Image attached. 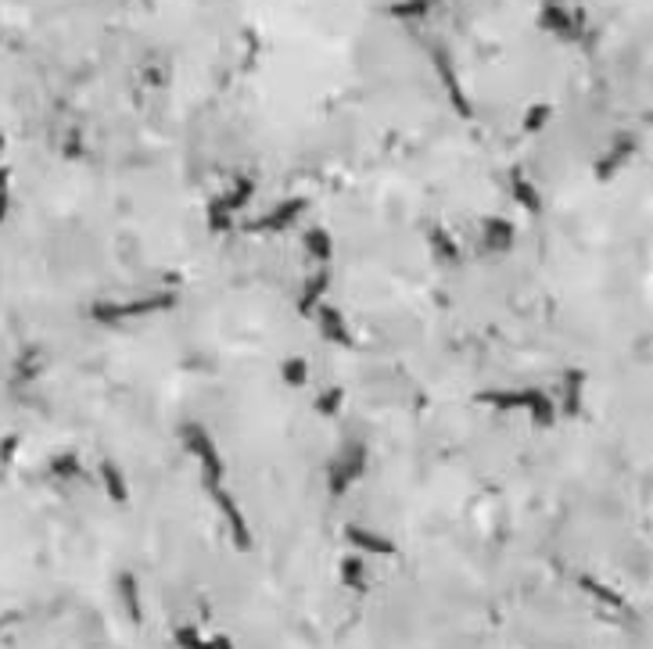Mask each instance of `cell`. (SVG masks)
Masks as SVG:
<instances>
[{"instance_id":"5","label":"cell","mask_w":653,"mask_h":649,"mask_svg":"<svg viewBox=\"0 0 653 649\" xmlns=\"http://www.w3.org/2000/svg\"><path fill=\"white\" fill-rule=\"evenodd\" d=\"M434 0H395V4L388 8L391 19H423L431 12Z\"/></svg>"},{"instance_id":"1","label":"cell","mask_w":653,"mask_h":649,"mask_svg":"<svg viewBox=\"0 0 653 649\" xmlns=\"http://www.w3.org/2000/svg\"><path fill=\"white\" fill-rule=\"evenodd\" d=\"M539 26H542L546 33H553L557 40H574V15H571L567 8H560V4H542Z\"/></svg>"},{"instance_id":"4","label":"cell","mask_w":653,"mask_h":649,"mask_svg":"<svg viewBox=\"0 0 653 649\" xmlns=\"http://www.w3.org/2000/svg\"><path fill=\"white\" fill-rule=\"evenodd\" d=\"M341 581H345L352 592H363V588H366V563H363L359 556H348V560L341 563Z\"/></svg>"},{"instance_id":"8","label":"cell","mask_w":653,"mask_h":649,"mask_svg":"<svg viewBox=\"0 0 653 649\" xmlns=\"http://www.w3.org/2000/svg\"><path fill=\"white\" fill-rule=\"evenodd\" d=\"M549 119V104H532L528 108V115H524V129L528 133H535V129H542V122Z\"/></svg>"},{"instance_id":"3","label":"cell","mask_w":653,"mask_h":649,"mask_svg":"<svg viewBox=\"0 0 653 649\" xmlns=\"http://www.w3.org/2000/svg\"><path fill=\"white\" fill-rule=\"evenodd\" d=\"M434 65H439V76H442V83H446V94H449V101L460 108V115H471V104H467V94H464V87H460V79H456V72H453V65L442 58V54H434Z\"/></svg>"},{"instance_id":"2","label":"cell","mask_w":653,"mask_h":649,"mask_svg":"<svg viewBox=\"0 0 653 649\" xmlns=\"http://www.w3.org/2000/svg\"><path fill=\"white\" fill-rule=\"evenodd\" d=\"M348 542L366 553V556H395V542L377 535V531H363V528H348Z\"/></svg>"},{"instance_id":"6","label":"cell","mask_w":653,"mask_h":649,"mask_svg":"<svg viewBox=\"0 0 653 649\" xmlns=\"http://www.w3.org/2000/svg\"><path fill=\"white\" fill-rule=\"evenodd\" d=\"M122 599H126L130 617L140 620V592H137V578H133V574H122Z\"/></svg>"},{"instance_id":"9","label":"cell","mask_w":653,"mask_h":649,"mask_svg":"<svg viewBox=\"0 0 653 649\" xmlns=\"http://www.w3.org/2000/svg\"><path fill=\"white\" fill-rule=\"evenodd\" d=\"M105 485L112 488V499L115 503H126V485H122V478H119L115 467H105Z\"/></svg>"},{"instance_id":"7","label":"cell","mask_w":653,"mask_h":649,"mask_svg":"<svg viewBox=\"0 0 653 649\" xmlns=\"http://www.w3.org/2000/svg\"><path fill=\"white\" fill-rule=\"evenodd\" d=\"M176 645H180V649H201L205 642H201L197 628H190V624H180V628H176Z\"/></svg>"}]
</instances>
